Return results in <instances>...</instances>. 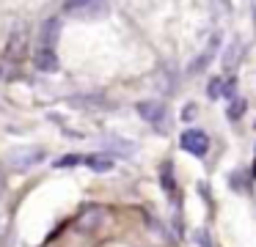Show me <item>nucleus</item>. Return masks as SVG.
<instances>
[{
  "instance_id": "f257e3e1",
  "label": "nucleus",
  "mask_w": 256,
  "mask_h": 247,
  "mask_svg": "<svg viewBox=\"0 0 256 247\" xmlns=\"http://www.w3.org/2000/svg\"><path fill=\"white\" fill-rule=\"evenodd\" d=\"M44 157H47L44 148H39V146H14L6 151V162H8V168H14V170L36 168V165L44 162Z\"/></svg>"
},
{
  "instance_id": "f03ea898",
  "label": "nucleus",
  "mask_w": 256,
  "mask_h": 247,
  "mask_svg": "<svg viewBox=\"0 0 256 247\" xmlns=\"http://www.w3.org/2000/svg\"><path fill=\"white\" fill-rule=\"evenodd\" d=\"M179 146H182L188 154L204 157V154L210 151V137H206V132H201V129H188L182 137H179Z\"/></svg>"
},
{
  "instance_id": "7ed1b4c3",
  "label": "nucleus",
  "mask_w": 256,
  "mask_h": 247,
  "mask_svg": "<svg viewBox=\"0 0 256 247\" xmlns=\"http://www.w3.org/2000/svg\"><path fill=\"white\" fill-rule=\"evenodd\" d=\"M28 47H30V33L25 27H17L6 41V55L12 60H22L28 55Z\"/></svg>"
},
{
  "instance_id": "20e7f679",
  "label": "nucleus",
  "mask_w": 256,
  "mask_h": 247,
  "mask_svg": "<svg viewBox=\"0 0 256 247\" xmlns=\"http://www.w3.org/2000/svg\"><path fill=\"white\" fill-rule=\"evenodd\" d=\"M138 115L146 121V124H154V126H166V104L154 102V99H146V102H138Z\"/></svg>"
},
{
  "instance_id": "39448f33",
  "label": "nucleus",
  "mask_w": 256,
  "mask_h": 247,
  "mask_svg": "<svg viewBox=\"0 0 256 247\" xmlns=\"http://www.w3.org/2000/svg\"><path fill=\"white\" fill-rule=\"evenodd\" d=\"M102 220H105V212H102V206H96V203H88V206L80 212L78 217V231H83V234H88V231H96L102 225Z\"/></svg>"
},
{
  "instance_id": "423d86ee",
  "label": "nucleus",
  "mask_w": 256,
  "mask_h": 247,
  "mask_svg": "<svg viewBox=\"0 0 256 247\" xmlns=\"http://www.w3.org/2000/svg\"><path fill=\"white\" fill-rule=\"evenodd\" d=\"M218 47H220V36H212V41H210V47L204 49V52L198 55V58L193 60V63H190V74H198V71H204L206 66L212 63V58H215V52H218Z\"/></svg>"
},
{
  "instance_id": "0eeeda50",
  "label": "nucleus",
  "mask_w": 256,
  "mask_h": 247,
  "mask_svg": "<svg viewBox=\"0 0 256 247\" xmlns=\"http://www.w3.org/2000/svg\"><path fill=\"white\" fill-rule=\"evenodd\" d=\"M34 63L39 71H56L58 69V55L52 47H39L34 55Z\"/></svg>"
},
{
  "instance_id": "6e6552de",
  "label": "nucleus",
  "mask_w": 256,
  "mask_h": 247,
  "mask_svg": "<svg viewBox=\"0 0 256 247\" xmlns=\"http://www.w3.org/2000/svg\"><path fill=\"white\" fill-rule=\"evenodd\" d=\"M102 146H105L110 154H116V157H130V154L135 151V143L122 140V137H105V140H102Z\"/></svg>"
},
{
  "instance_id": "1a4fd4ad",
  "label": "nucleus",
  "mask_w": 256,
  "mask_h": 247,
  "mask_svg": "<svg viewBox=\"0 0 256 247\" xmlns=\"http://www.w3.org/2000/svg\"><path fill=\"white\" fill-rule=\"evenodd\" d=\"M83 165H88L91 170H96V173H108V170H113V157H108V154H91V157H83Z\"/></svg>"
},
{
  "instance_id": "9d476101",
  "label": "nucleus",
  "mask_w": 256,
  "mask_h": 247,
  "mask_svg": "<svg viewBox=\"0 0 256 247\" xmlns=\"http://www.w3.org/2000/svg\"><path fill=\"white\" fill-rule=\"evenodd\" d=\"M58 33H61V22L58 19H47L44 27H42V47H52L58 38Z\"/></svg>"
},
{
  "instance_id": "9b49d317",
  "label": "nucleus",
  "mask_w": 256,
  "mask_h": 247,
  "mask_svg": "<svg viewBox=\"0 0 256 247\" xmlns=\"http://www.w3.org/2000/svg\"><path fill=\"white\" fill-rule=\"evenodd\" d=\"M242 113H245V99L234 96V99H232V104H228V110H226V115H228L232 121H237Z\"/></svg>"
},
{
  "instance_id": "f8f14e48",
  "label": "nucleus",
  "mask_w": 256,
  "mask_h": 247,
  "mask_svg": "<svg viewBox=\"0 0 256 247\" xmlns=\"http://www.w3.org/2000/svg\"><path fill=\"white\" fill-rule=\"evenodd\" d=\"M78 165H83V154H66L56 162V168H78Z\"/></svg>"
},
{
  "instance_id": "ddd939ff",
  "label": "nucleus",
  "mask_w": 256,
  "mask_h": 247,
  "mask_svg": "<svg viewBox=\"0 0 256 247\" xmlns=\"http://www.w3.org/2000/svg\"><path fill=\"white\" fill-rule=\"evenodd\" d=\"M206 96H210V99L223 96V80H220V77H212V80H210V85H206Z\"/></svg>"
},
{
  "instance_id": "4468645a",
  "label": "nucleus",
  "mask_w": 256,
  "mask_h": 247,
  "mask_svg": "<svg viewBox=\"0 0 256 247\" xmlns=\"http://www.w3.org/2000/svg\"><path fill=\"white\" fill-rule=\"evenodd\" d=\"M237 52H240V44L234 41V44H232V49L226 52V60H223V63H226V69H232V66L237 63Z\"/></svg>"
},
{
  "instance_id": "2eb2a0df",
  "label": "nucleus",
  "mask_w": 256,
  "mask_h": 247,
  "mask_svg": "<svg viewBox=\"0 0 256 247\" xmlns=\"http://www.w3.org/2000/svg\"><path fill=\"white\" fill-rule=\"evenodd\" d=\"M162 187H166L168 192H174V179H171V165H166V168H162Z\"/></svg>"
},
{
  "instance_id": "dca6fc26",
  "label": "nucleus",
  "mask_w": 256,
  "mask_h": 247,
  "mask_svg": "<svg viewBox=\"0 0 256 247\" xmlns=\"http://www.w3.org/2000/svg\"><path fill=\"white\" fill-rule=\"evenodd\" d=\"M196 110H198V107H196L193 102H190V104H184V110H182V118H184V121H193V118H196Z\"/></svg>"
},
{
  "instance_id": "f3484780",
  "label": "nucleus",
  "mask_w": 256,
  "mask_h": 247,
  "mask_svg": "<svg viewBox=\"0 0 256 247\" xmlns=\"http://www.w3.org/2000/svg\"><path fill=\"white\" fill-rule=\"evenodd\" d=\"M234 80H223V96H228V99H234Z\"/></svg>"
},
{
  "instance_id": "a211bd4d",
  "label": "nucleus",
  "mask_w": 256,
  "mask_h": 247,
  "mask_svg": "<svg viewBox=\"0 0 256 247\" xmlns=\"http://www.w3.org/2000/svg\"><path fill=\"white\" fill-rule=\"evenodd\" d=\"M83 3H88V0H66V11H74V8H80Z\"/></svg>"
},
{
  "instance_id": "6ab92c4d",
  "label": "nucleus",
  "mask_w": 256,
  "mask_h": 247,
  "mask_svg": "<svg viewBox=\"0 0 256 247\" xmlns=\"http://www.w3.org/2000/svg\"><path fill=\"white\" fill-rule=\"evenodd\" d=\"M196 239L201 242V247H212V245H210V236H206L204 231H198V234H196Z\"/></svg>"
},
{
  "instance_id": "aec40b11",
  "label": "nucleus",
  "mask_w": 256,
  "mask_h": 247,
  "mask_svg": "<svg viewBox=\"0 0 256 247\" xmlns=\"http://www.w3.org/2000/svg\"><path fill=\"white\" fill-rule=\"evenodd\" d=\"M3 192H6V179H3V173H0V198H3Z\"/></svg>"
},
{
  "instance_id": "412c9836",
  "label": "nucleus",
  "mask_w": 256,
  "mask_h": 247,
  "mask_svg": "<svg viewBox=\"0 0 256 247\" xmlns=\"http://www.w3.org/2000/svg\"><path fill=\"white\" fill-rule=\"evenodd\" d=\"M223 3H228V0H223Z\"/></svg>"
}]
</instances>
